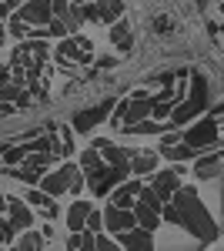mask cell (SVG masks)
I'll return each instance as SVG.
<instances>
[{"label": "cell", "mask_w": 224, "mask_h": 251, "mask_svg": "<svg viewBox=\"0 0 224 251\" xmlns=\"http://www.w3.org/2000/svg\"><path fill=\"white\" fill-rule=\"evenodd\" d=\"M80 3H84V0H71V7H80Z\"/></svg>", "instance_id": "cell-40"}, {"label": "cell", "mask_w": 224, "mask_h": 251, "mask_svg": "<svg viewBox=\"0 0 224 251\" xmlns=\"http://www.w3.org/2000/svg\"><path fill=\"white\" fill-rule=\"evenodd\" d=\"M111 44L121 50V54H127V50L134 47V34H131V24H127V20L111 24Z\"/></svg>", "instance_id": "cell-15"}, {"label": "cell", "mask_w": 224, "mask_h": 251, "mask_svg": "<svg viewBox=\"0 0 224 251\" xmlns=\"http://www.w3.org/2000/svg\"><path fill=\"white\" fill-rule=\"evenodd\" d=\"M161 154L168 157L171 164H177V161L184 164V161H191V157H198V154H207V148L201 151V148H194V144H187V141H177V144H171V148H164Z\"/></svg>", "instance_id": "cell-14"}, {"label": "cell", "mask_w": 224, "mask_h": 251, "mask_svg": "<svg viewBox=\"0 0 224 251\" xmlns=\"http://www.w3.org/2000/svg\"><path fill=\"white\" fill-rule=\"evenodd\" d=\"M0 245H3V238H0Z\"/></svg>", "instance_id": "cell-42"}, {"label": "cell", "mask_w": 224, "mask_h": 251, "mask_svg": "<svg viewBox=\"0 0 224 251\" xmlns=\"http://www.w3.org/2000/svg\"><path fill=\"white\" fill-rule=\"evenodd\" d=\"M177 208H181V225H184L187 231L194 234V238H214V221L207 218V211H204V201L198 198V191L194 188H177L174 191V198H171Z\"/></svg>", "instance_id": "cell-1"}, {"label": "cell", "mask_w": 224, "mask_h": 251, "mask_svg": "<svg viewBox=\"0 0 224 251\" xmlns=\"http://www.w3.org/2000/svg\"><path fill=\"white\" fill-rule=\"evenodd\" d=\"M114 64H117L114 57H100V60H97V67H114Z\"/></svg>", "instance_id": "cell-37"}, {"label": "cell", "mask_w": 224, "mask_h": 251, "mask_svg": "<svg viewBox=\"0 0 224 251\" xmlns=\"http://www.w3.org/2000/svg\"><path fill=\"white\" fill-rule=\"evenodd\" d=\"M17 225L14 221H0V238H3V245H17Z\"/></svg>", "instance_id": "cell-27"}, {"label": "cell", "mask_w": 224, "mask_h": 251, "mask_svg": "<svg viewBox=\"0 0 224 251\" xmlns=\"http://www.w3.org/2000/svg\"><path fill=\"white\" fill-rule=\"evenodd\" d=\"M184 141L187 144H194V148H214L218 144V117L211 114V117H201L198 124H191L184 131Z\"/></svg>", "instance_id": "cell-3"}, {"label": "cell", "mask_w": 224, "mask_h": 251, "mask_svg": "<svg viewBox=\"0 0 224 251\" xmlns=\"http://www.w3.org/2000/svg\"><path fill=\"white\" fill-rule=\"evenodd\" d=\"M10 80V64H0V84H7Z\"/></svg>", "instance_id": "cell-34"}, {"label": "cell", "mask_w": 224, "mask_h": 251, "mask_svg": "<svg viewBox=\"0 0 224 251\" xmlns=\"http://www.w3.org/2000/svg\"><path fill=\"white\" fill-rule=\"evenodd\" d=\"M141 181H121L117 188H114V194H111V204H121V208H134V201H137V194H141Z\"/></svg>", "instance_id": "cell-11"}, {"label": "cell", "mask_w": 224, "mask_h": 251, "mask_svg": "<svg viewBox=\"0 0 224 251\" xmlns=\"http://www.w3.org/2000/svg\"><path fill=\"white\" fill-rule=\"evenodd\" d=\"M27 204H34V208H37V211H44L47 218H57V214H60V208H57V198H54V194H47L44 188H37V184L27 191Z\"/></svg>", "instance_id": "cell-10"}, {"label": "cell", "mask_w": 224, "mask_h": 251, "mask_svg": "<svg viewBox=\"0 0 224 251\" xmlns=\"http://www.w3.org/2000/svg\"><path fill=\"white\" fill-rule=\"evenodd\" d=\"M117 245H124V248H134V251H144L154 245V238H150L148 228H141V225H134V228H127L124 234H117Z\"/></svg>", "instance_id": "cell-9"}, {"label": "cell", "mask_w": 224, "mask_h": 251, "mask_svg": "<svg viewBox=\"0 0 224 251\" xmlns=\"http://www.w3.org/2000/svg\"><path fill=\"white\" fill-rule=\"evenodd\" d=\"M7 211H10V221H14V225H17L20 231H24V228H30V225H34V211H30V208H27V201H20V198H14V194H10V198H7Z\"/></svg>", "instance_id": "cell-13"}, {"label": "cell", "mask_w": 224, "mask_h": 251, "mask_svg": "<svg viewBox=\"0 0 224 251\" xmlns=\"http://www.w3.org/2000/svg\"><path fill=\"white\" fill-rule=\"evenodd\" d=\"M17 17L27 20L30 27H47L54 17V7H50V0H27L17 7Z\"/></svg>", "instance_id": "cell-6"}, {"label": "cell", "mask_w": 224, "mask_h": 251, "mask_svg": "<svg viewBox=\"0 0 224 251\" xmlns=\"http://www.w3.org/2000/svg\"><path fill=\"white\" fill-rule=\"evenodd\" d=\"M60 144H64V154H71V151H74V127L60 124Z\"/></svg>", "instance_id": "cell-29"}, {"label": "cell", "mask_w": 224, "mask_h": 251, "mask_svg": "<svg viewBox=\"0 0 224 251\" xmlns=\"http://www.w3.org/2000/svg\"><path fill=\"white\" fill-rule=\"evenodd\" d=\"M77 44H80V50H87V54H94V44L87 37H77Z\"/></svg>", "instance_id": "cell-35"}, {"label": "cell", "mask_w": 224, "mask_h": 251, "mask_svg": "<svg viewBox=\"0 0 224 251\" xmlns=\"http://www.w3.org/2000/svg\"><path fill=\"white\" fill-rule=\"evenodd\" d=\"M64 245H67L71 251H80V248H84V231H71V234H67V241H64Z\"/></svg>", "instance_id": "cell-30"}, {"label": "cell", "mask_w": 224, "mask_h": 251, "mask_svg": "<svg viewBox=\"0 0 224 251\" xmlns=\"http://www.w3.org/2000/svg\"><path fill=\"white\" fill-rule=\"evenodd\" d=\"M154 191L161 194L164 201L174 198V191L181 188V161H177V168H164V171H154V184H150Z\"/></svg>", "instance_id": "cell-8"}, {"label": "cell", "mask_w": 224, "mask_h": 251, "mask_svg": "<svg viewBox=\"0 0 224 251\" xmlns=\"http://www.w3.org/2000/svg\"><path fill=\"white\" fill-rule=\"evenodd\" d=\"M24 157H27V148H24V144H14V148H3V157H0V161H3L7 168H14Z\"/></svg>", "instance_id": "cell-23"}, {"label": "cell", "mask_w": 224, "mask_h": 251, "mask_svg": "<svg viewBox=\"0 0 224 251\" xmlns=\"http://www.w3.org/2000/svg\"><path fill=\"white\" fill-rule=\"evenodd\" d=\"M134 218H137V225L148 228V231H157V225H161V211H154V208L141 204V201H134Z\"/></svg>", "instance_id": "cell-18"}, {"label": "cell", "mask_w": 224, "mask_h": 251, "mask_svg": "<svg viewBox=\"0 0 224 251\" xmlns=\"http://www.w3.org/2000/svg\"><path fill=\"white\" fill-rule=\"evenodd\" d=\"M124 177L117 174V168L114 164H104L100 171H94V174H87V184H91V194H97V198H104V194H111L117 184H121Z\"/></svg>", "instance_id": "cell-7"}, {"label": "cell", "mask_w": 224, "mask_h": 251, "mask_svg": "<svg viewBox=\"0 0 224 251\" xmlns=\"http://www.w3.org/2000/svg\"><path fill=\"white\" fill-rule=\"evenodd\" d=\"M94 248H117V241L107 234H94Z\"/></svg>", "instance_id": "cell-32"}, {"label": "cell", "mask_w": 224, "mask_h": 251, "mask_svg": "<svg viewBox=\"0 0 224 251\" xmlns=\"http://www.w3.org/2000/svg\"><path fill=\"white\" fill-rule=\"evenodd\" d=\"M111 111H114V97H104L100 104H94L87 111H77V114L71 117V127H74L77 134H91L97 124H104V121L111 117Z\"/></svg>", "instance_id": "cell-2"}, {"label": "cell", "mask_w": 224, "mask_h": 251, "mask_svg": "<svg viewBox=\"0 0 224 251\" xmlns=\"http://www.w3.org/2000/svg\"><path fill=\"white\" fill-rule=\"evenodd\" d=\"M134 225H137L134 208H121V204H107V208H104V231H111L114 238L124 234L127 228H134Z\"/></svg>", "instance_id": "cell-5"}, {"label": "cell", "mask_w": 224, "mask_h": 251, "mask_svg": "<svg viewBox=\"0 0 224 251\" xmlns=\"http://www.w3.org/2000/svg\"><path fill=\"white\" fill-rule=\"evenodd\" d=\"M207 111V100L204 97H191L187 94L181 104H174V111H171V127H181V124H191V121H198V117Z\"/></svg>", "instance_id": "cell-4"}, {"label": "cell", "mask_w": 224, "mask_h": 251, "mask_svg": "<svg viewBox=\"0 0 224 251\" xmlns=\"http://www.w3.org/2000/svg\"><path fill=\"white\" fill-rule=\"evenodd\" d=\"M71 30H67V20L64 17H50V24H47V37H54V40H60V37H67Z\"/></svg>", "instance_id": "cell-25"}, {"label": "cell", "mask_w": 224, "mask_h": 251, "mask_svg": "<svg viewBox=\"0 0 224 251\" xmlns=\"http://www.w3.org/2000/svg\"><path fill=\"white\" fill-rule=\"evenodd\" d=\"M137 201H141V204H148V208H154V211H161V208H164V198H161V194L154 191V188H141V194H137Z\"/></svg>", "instance_id": "cell-22"}, {"label": "cell", "mask_w": 224, "mask_h": 251, "mask_svg": "<svg viewBox=\"0 0 224 251\" xmlns=\"http://www.w3.org/2000/svg\"><path fill=\"white\" fill-rule=\"evenodd\" d=\"M84 228H87V231H104V211H94L91 208V214H87V225H84Z\"/></svg>", "instance_id": "cell-28"}, {"label": "cell", "mask_w": 224, "mask_h": 251, "mask_svg": "<svg viewBox=\"0 0 224 251\" xmlns=\"http://www.w3.org/2000/svg\"><path fill=\"white\" fill-rule=\"evenodd\" d=\"M80 188H84V177H80V174H74V177H71V188H67V191H80Z\"/></svg>", "instance_id": "cell-33"}, {"label": "cell", "mask_w": 224, "mask_h": 251, "mask_svg": "<svg viewBox=\"0 0 224 251\" xmlns=\"http://www.w3.org/2000/svg\"><path fill=\"white\" fill-rule=\"evenodd\" d=\"M87 214H91V201H74L67 208V231H84Z\"/></svg>", "instance_id": "cell-17"}, {"label": "cell", "mask_w": 224, "mask_h": 251, "mask_svg": "<svg viewBox=\"0 0 224 251\" xmlns=\"http://www.w3.org/2000/svg\"><path fill=\"white\" fill-rule=\"evenodd\" d=\"M44 241H47L44 234H37V231H27V234H24V238L17 241V248H24V251H30V248H44Z\"/></svg>", "instance_id": "cell-26"}, {"label": "cell", "mask_w": 224, "mask_h": 251, "mask_svg": "<svg viewBox=\"0 0 224 251\" xmlns=\"http://www.w3.org/2000/svg\"><path fill=\"white\" fill-rule=\"evenodd\" d=\"M57 60L64 64V60H77V64H87L91 60V54L87 50H80V44H77V37H60V44H57Z\"/></svg>", "instance_id": "cell-12"}, {"label": "cell", "mask_w": 224, "mask_h": 251, "mask_svg": "<svg viewBox=\"0 0 224 251\" xmlns=\"http://www.w3.org/2000/svg\"><path fill=\"white\" fill-rule=\"evenodd\" d=\"M157 171V151H137L131 157V174L134 177H144V174Z\"/></svg>", "instance_id": "cell-16"}, {"label": "cell", "mask_w": 224, "mask_h": 251, "mask_svg": "<svg viewBox=\"0 0 224 251\" xmlns=\"http://www.w3.org/2000/svg\"><path fill=\"white\" fill-rule=\"evenodd\" d=\"M104 164H107V161H104V154H100V151H97L94 144H91V148H84V151H80V171L94 174V171H100Z\"/></svg>", "instance_id": "cell-20"}, {"label": "cell", "mask_w": 224, "mask_h": 251, "mask_svg": "<svg viewBox=\"0 0 224 251\" xmlns=\"http://www.w3.org/2000/svg\"><path fill=\"white\" fill-rule=\"evenodd\" d=\"M0 100H10V104L24 107V104L30 100V94L24 91V84H17V80H7V84H0Z\"/></svg>", "instance_id": "cell-19"}, {"label": "cell", "mask_w": 224, "mask_h": 251, "mask_svg": "<svg viewBox=\"0 0 224 251\" xmlns=\"http://www.w3.org/2000/svg\"><path fill=\"white\" fill-rule=\"evenodd\" d=\"M0 211H7V194H0Z\"/></svg>", "instance_id": "cell-39"}, {"label": "cell", "mask_w": 224, "mask_h": 251, "mask_svg": "<svg viewBox=\"0 0 224 251\" xmlns=\"http://www.w3.org/2000/svg\"><path fill=\"white\" fill-rule=\"evenodd\" d=\"M80 10H84V20H97V24H100V10H97V3L84 0V7H80Z\"/></svg>", "instance_id": "cell-31"}, {"label": "cell", "mask_w": 224, "mask_h": 251, "mask_svg": "<svg viewBox=\"0 0 224 251\" xmlns=\"http://www.w3.org/2000/svg\"><path fill=\"white\" fill-rule=\"evenodd\" d=\"M211 114H214V117H221V114H224V100H221V104H214V111H211Z\"/></svg>", "instance_id": "cell-38"}, {"label": "cell", "mask_w": 224, "mask_h": 251, "mask_svg": "<svg viewBox=\"0 0 224 251\" xmlns=\"http://www.w3.org/2000/svg\"><path fill=\"white\" fill-rule=\"evenodd\" d=\"M194 177H201V181H211V177H218V157H214V154H207V157L198 154V164H194Z\"/></svg>", "instance_id": "cell-21"}, {"label": "cell", "mask_w": 224, "mask_h": 251, "mask_svg": "<svg viewBox=\"0 0 224 251\" xmlns=\"http://www.w3.org/2000/svg\"><path fill=\"white\" fill-rule=\"evenodd\" d=\"M0 157H3V148H0Z\"/></svg>", "instance_id": "cell-41"}, {"label": "cell", "mask_w": 224, "mask_h": 251, "mask_svg": "<svg viewBox=\"0 0 224 251\" xmlns=\"http://www.w3.org/2000/svg\"><path fill=\"white\" fill-rule=\"evenodd\" d=\"M10 14H14V10H10V7H7V0H3V3H0V20H7Z\"/></svg>", "instance_id": "cell-36"}, {"label": "cell", "mask_w": 224, "mask_h": 251, "mask_svg": "<svg viewBox=\"0 0 224 251\" xmlns=\"http://www.w3.org/2000/svg\"><path fill=\"white\" fill-rule=\"evenodd\" d=\"M127 104H131V97H121V100L114 104L111 117H107V124H111V127H121V124H124V114H127Z\"/></svg>", "instance_id": "cell-24"}]
</instances>
